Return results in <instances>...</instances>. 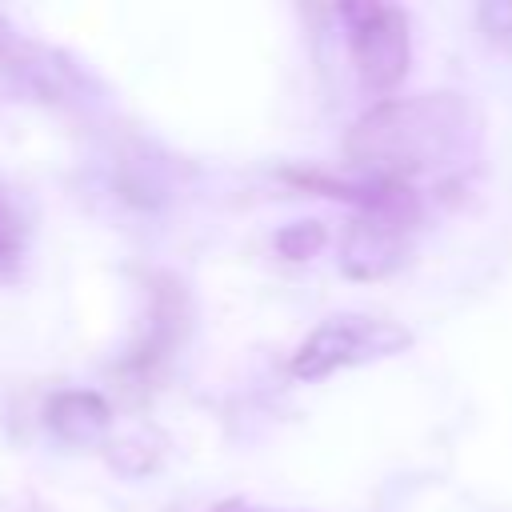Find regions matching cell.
Masks as SVG:
<instances>
[{"label": "cell", "mask_w": 512, "mask_h": 512, "mask_svg": "<svg viewBox=\"0 0 512 512\" xmlns=\"http://www.w3.org/2000/svg\"><path fill=\"white\" fill-rule=\"evenodd\" d=\"M344 152L356 172L416 188L420 180H444L476 160L480 116L456 92L384 100L348 128Z\"/></svg>", "instance_id": "cell-1"}, {"label": "cell", "mask_w": 512, "mask_h": 512, "mask_svg": "<svg viewBox=\"0 0 512 512\" xmlns=\"http://www.w3.org/2000/svg\"><path fill=\"white\" fill-rule=\"evenodd\" d=\"M412 340L416 336L400 320H384L368 312H336L300 340V348L288 360V372L296 380H324L340 368H360L400 356L412 348Z\"/></svg>", "instance_id": "cell-2"}, {"label": "cell", "mask_w": 512, "mask_h": 512, "mask_svg": "<svg viewBox=\"0 0 512 512\" xmlns=\"http://www.w3.org/2000/svg\"><path fill=\"white\" fill-rule=\"evenodd\" d=\"M348 40V56L356 68V80L372 96H388L400 88L408 76L412 60V36H408V16L396 4H376V0H352L336 8Z\"/></svg>", "instance_id": "cell-3"}, {"label": "cell", "mask_w": 512, "mask_h": 512, "mask_svg": "<svg viewBox=\"0 0 512 512\" xmlns=\"http://www.w3.org/2000/svg\"><path fill=\"white\" fill-rule=\"evenodd\" d=\"M420 220L404 216H352L340 240V268L352 280H384L408 260V244Z\"/></svg>", "instance_id": "cell-4"}, {"label": "cell", "mask_w": 512, "mask_h": 512, "mask_svg": "<svg viewBox=\"0 0 512 512\" xmlns=\"http://www.w3.org/2000/svg\"><path fill=\"white\" fill-rule=\"evenodd\" d=\"M44 424L52 428V436H60L64 444H96L108 428H112V408L100 392H84V388H68L48 396L44 404Z\"/></svg>", "instance_id": "cell-5"}, {"label": "cell", "mask_w": 512, "mask_h": 512, "mask_svg": "<svg viewBox=\"0 0 512 512\" xmlns=\"http://www.w3.org/2000/svg\"><path fill=\"white\" fill-rule=\"evenodd\" d=\"M28 252V220L12 192L0 184V276H16Z\"/></svg>", "instance_id": "cell-6"}, {"label": "cell", "mask_w": 512, "mask_h": 512, "mask_svg": "<svg viewBox=\"0 0 512 512\" xmlns=\"http://www.w3.org/2000/svg\"><path fill=\"white\" fill-rule=\"evenodd\" d=\"M324 240H328V232H324L316 220H300V224H288L284 232H276V248H280V256H288V260H308V256H316V252L324 248Z\"/></svg>", "instance_id": "cell-7"}, {"label": "cell", "mask_w": 512, "mask_h": 512, "mask_svg": "<svg viewBox=\"0 0 512 512\" xmlns=\"http://www.w3.org/2000/svg\"><path fill=\"white\" fill-rule=\"evenodd\" d=\"M476 24L492 48L512 52V0H488L476 8Z\"/></svg>", "instance_id": "cell-8"}, {"label": "cell", "mask_w": 512, "mask_h": 512, "mask_svg": "<svg viewBox=\"0 0 512 512\" xmlns=\"http://www.w3.org/2000/svg\"><path fill=\"white\" fill-rule=\"evenodd\" d=\"M208 512H280V508H264V504H252V500H244V496H232V500L212 504Z\"/></svg>", "instance_id": "cell-9"}, {"label": "cell", "mask_w": 512, "mask_h": 512, "mask_svg": "<svg viewBox=\"0 0 512 512\" xmlns=\"http://www.w3.org/2000/svg\"><path fill=\"white\" fill-rule=\"evenodd\" d=\"M16 48H20V44H16V36H12V28H8V20L0 16V56L8 60V56H12Z\"/></svg>", "instance_id": "cell-10"}]
</instances>
